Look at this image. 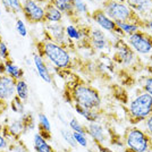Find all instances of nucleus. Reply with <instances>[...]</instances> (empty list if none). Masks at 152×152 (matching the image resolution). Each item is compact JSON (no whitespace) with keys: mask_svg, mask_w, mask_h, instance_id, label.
Instances as JSON below:
<instances>
[{"mask_svg":"<svg viewBox=\"0 0 152 152\" xmlns=\"http://www.w3.org/2000/svg\"><path fill=\"white\" fill-rule=\"evenodd\" d=\"M74 133V137L77 143V145L82 146V148H88L89 145V136L88 134L77 133V132H73Z\"/></svg>","mask_w":152,"mask_h":152,"instance_id":"obj_31","label":"nucleus"},{"mask_svg":"<svg viewBox=\"0 0 152 152\" xmlns=\"http://www.w3.org/2000/svg\"><path fill=\"white\" fill-rule=\"evenodd\" d=\"M4 40H2V37H1V33H0V45H1V42H2Z\"/></svg>","mask_w":152,"mask_h":152,"instance_id":"obj_41","label":"nucleus"},{"mask_svg":"<svg viewBox=\"0 0 152 152\" xmlns=\"http://www.w3.org/2000/svg\"><path fill=\"white\" fill-rule=\"evenodd\" d=\"M64 17L65 16L63 15V13L53 6L50 1H48L45 5V23H63Z\"/></svg>","mask_w":152,"mask_h":152,"instance_id":"obj_18","label":"nucleus"},{"mask_svg":"<svg viewBox=\"0 0 152 152\" xmlns=\"http://www.w3.org/2000/svg\"><path fill=\"white\" fill-rule=\"evenodd\" d=\"M33 148L35 152H55L52 145L48 142V140L43 137L39 132L34 134L33 136Z\"/></svg>","mask_w":152,"mask_h":152,"instance_id":"obj_21","label":"nucleus"},{"mask_svg":"<svg viewBox=\"0 0 152 152\" xmlns=\"http://www.w3.org/2000/svg\"><path fill=\"white\" fill-rule=\"evenodd\" d=\"M25 131H26L25 124H24V121H23L22 118L13 121L10 124H8V125L5 127V129H4V132L6 133V135L12 140V141H13V140L14 141L19 140L20 135L24 133Z\"/></svg>","mask_w":152,"mask_h":152,"instance_id":"obj_17","label":"nucleus"},{"mask_svg":"<svg viewBox=\"0 0 152 152\" xmlns=\"http://www.w3.org/2000/svg\"><path fill=\"white\" fill-rule=\"evenodd\" d=\"M5 64V74L8 75L9 77H12L15 81H19L23 80L24 77V69L18 66L17 64H15L12 59H8L6 61H4Z\"/></svg>","mask_w":152,"mask_h":152,"instance_id":"obj_19","label":"nucleus"},{"mask_svg":"<svg viewBox=\"0 0 152 152\" xmlns=\"http://www.w3.org/2000/svg\"><path fill=\"white\" fill-rule=\"evenodd\" d=\"M117 25H118V27L124 32V34L127 35V37L135 33V32H137L139 30H141L139 26L131 24V23H117Z\"/></svg>","mask_w":152,"mask_h":152,"instance_id":"obj_29","label":"nucleus"},{"mask_svg":"<svg viewBox=\"0 0 152 152\" xmlns=\"http://www.w3.org/2000/svg\"><path fill=\"white\" fill-rule=\"evenodd\" d=\"M125 145L134 152H151L152 137L150 134L139 127L133 126L125 133Z\"/></svg>","mask_w":152,"mask_h":152,"instance_id":"obj_5","label":"nucleus"},{"mask_svg":"<svg viewBox=\"0 0 152 152\" xmlns=\"http://www.w3.org/2000/svg\"><path fill=\"white\" fill-rule=\"evenodd\" d=\"M10 59V53H9V48L5 41L1 42L0 45V61H6Z\"/></svg>","mask_w":152,"mask_h":152,"instance_id":"obj_33","label":"nucleus"},{"mask_svg":"<svg viewBox=\"0 0 152 152\" xmlns=\"http://www.w3.org/2000/svg\"><path fill=\"white\" fill-rule=\"evenodd\" d=\"M143 89H144V92H148L149 94L152 95V77L146 78L144 84H143Z\"/></svg>","mask_w":152,"mask_h":152,"instance_id":"obj_34","label":"nucleus"},{"mask_svg":"<svg viewBox=\"0 0 152 152\" xmlns=\"http://www.w3.org/2000/svg\"><path fill=\"white\" fill-rule=\"evenodd\" d=\"M123 152H134V151H132L131 149H128V148H125L124 150H123Z\"/></svg>","mask_w":152,"mask_h":152,"instance_id":"obj_38","label":"nucleus"},{"mask_svg":"<svg viewBox=\"0 0 152 152\" xmlns=\"http://www.w3.org/2000/svg\"><path fill=\"white\" fill-rule=\"evenodd\" d=\"M86 133L88 136L94 142V144H103L108 140L107 131L100 121L89 123L86 125Z\"/></svg>","mask_w":152,"mask_h":152,"instance_id":"obj_14","label":"nucleus"},{"mask_svg":"<svg viewBox=\"0 0 152 152\" xmlns=\"http://www.w3.org/2000/svg\"><path fill=\"white\" fill-rule=\"evenodd\" d=\"M68 93L69 101L73 104H78L88 109L100 110L102 104L101 95L99 91L85 82H74L68 90L66 91Z\"/></svg>","mask_w":152,"mask_h":152,"instance_id":"obj_2","label":"nucleus"},{"mask_svg":"<svg viewBox=\"0 0 152 152\" xmlns=\"http://www.w3.org/2000/svg\"><path fill=\"white\" fill-rule=\"evenodd\" d=\"M73 2H74V8H75V13L77 16L84 15V16L90 17L89 7H88V4L85 2V0H73Z\"/></svg>","mask_w":152,"mask_h":152,"instance_id":"obj_25","label":"nucleus"},{"mask_svg":"<svg viewBox=\"0 0 152 152\" xmlns=\"http://www.w3.org/2000/svg\"><path fill=\"white\" fill-rule=\"evenodd\" d=\"M148 30H150L152 32V19L148 20Z\"/></svg>","mask_w":152,"mask_h":152,"instance_id":"obj_36","label":"nucleus"},{"mask_svg":"<svg viewBox=\"0 0 152 152\" xmlns=\"http://www.w3.org/2000/svg\"><path fill=\"white\" fill-rule=\"evenodd\" d=\"M101 8L116 23H131L139 26L141 30H148V20L141 17L125 2L103 0Z\"/></svg>","mask_w":152,"mask_h":152,"instance_id":"obj_3","label":"nucleus"},{"mask_svg":"<svg viewBox=\"0 0 152 152\" xmlns=\"http://www.w3.org/2000/svg\"><path fill=\"white\" fill-rule=\"evenodd\" d=\"M16 96V81L8 75H0V101L9 102Z\"/></svg>","mask_w":152,"mask_h":152,"instance_id":"obj_11","label":"nucleus"},{"mask_svg":"<svg viewBox=\"0 0 152 152\" xmlns=\"http://www.w3.org/2000/svg\"><path fill=\"white\" fill-rule=\"evenodd\" d=\"M68 126L73 132H77V133H82V134H88L86 133V126L81 124V121H78L77 118L73 117L68 123Z\"/></svg>","mask_w":152,"mask_h":152,"instance_id":"obj_28","label":"nucleus"},{"mask_svg":"<svg viewBox=\"0 0 152 152\" xmlns=\"http://www.w3.org/2000/svg\"><path fill=\"white\" fill-rule=\"evenodd\" d=\"M115 59L121 65L129 66L135 61L136 56L135 51L132 49V47L128 45L123 38H119L115 42Z\"/></svg>","mask_w":152,"mask_h":152,"instance_id":"obj_10","label":"nucleus"},{"mask_svg":"<svg viewBox=\"0 0 152 152\" xmlns=\"http://www.w3.org/2000/svg\"><path fill=\"white\" fill-rule=\"evenodd\" d=\"M125 4L145 20L152 19V0H125Z\"/></svg>","mask_w":152,"mask_h":152,"instance_id":"obj_13","label":"nucleus"},{"mask_svg":"<svg viewBox=\"0 0 152 152\" xmlns=\"http://www.w3.org/2000/svg\"><path fill=\"white\" fill-rule=\"evenodd\" d=\"M33 64H34V67H35L39 77L45 83H52V75L43 57L37 52L33 53Z\"/></svg>","mask_w":152,"mask_h":152,"instance_id":"obj_15","label":"nucleus"},{"mask_svg":"<svg viewBox=\"0 0 152 152\" xmlns=\"http://www.w3.org/2000/svg\"><path fill=\"white\" fill-rule=\"evenodd\" d=\"M9 106H10V109L13 110L14 113L19 114V115L25 114V113H24V111H25L24 101H22V100H20L19 98H17V96H15L14 99H12V100L9 101Z\"/></svg>","mask_w":152,"mask_h":152,"instance_id":"obj_27","label":"nucleus"},{"mask_svg":"<svg viewBox=\"0 0 152 152\" xmlns=\"http://www.w3.org/2000/svg\"><path fill=\"white\" fill-rule=\"evenodd\" d=\"M16 96L19 98L22 101L25 102L28 96H30V89H28V84L25 80H19L16 81Z\"/></svg>","mask_w":152,"mask_h":152,"instance_id":"obj_23","label":"nucleus"},{"mask_svg":"<svg viewBox=\"0 0 152 152\" xmlns=\"http://www.w3.org/2000/svg\"><path fill=\"white\" fill-rule=\"evenodd\" d=\"M15 28L18 33L19 37L22 38H26L27 34H28V31H27V27H26L25 22L22 18H17L16 19V23H15Z\"/></svg>","mask_w":152,"mask_h":152,"instance_id":"obj_30","label":"nucleus"},{"mask_svg":"<svg viewBox=\"0 0 152 152\" xmlns=\"http://www.w3.org/2000/svg\"><path fill=\"white\" fill-rule=\"evenodd\" d=\"M110 1H119V2H125V0H110Z\"/></svg>","mask_w":152,"mask_h":152,"instance_id":"obj_40","label":"nucleus"},{"mask_svg":"<svg viewBox=\"0 0 152 152\" xmlns=\"http://www.w3.org/2000/svg\"><path fill=\"white\" fill-rule=\"evenodd\" d=\"M37 53L42 56L45 61L55 67L58 72H66L72 68V56L68 48L45 38L37 43Z\"/></svg>","mask_w":152,"mask_h":152,"instance_id":"obj_1","label":"nucleus"},{"mask_svg":"<svg viewBox=\"0 0 152 152\" xmlns=\"http://www.w3.org/2000/svg\"><path fill=\"white\" fill-rule=\"evenodd\" d=\"M60 135H61V137H63L64 141H65L72 149H76V148H77V143H76L75 137H74L73 131H68V129L63 128V129H60Z\"/></svg>","mask_w":152,"mask_h":152,"instance_id":"obj_26","label":"nucleus"},{"mask_svg":"<svg viewBox=\"0 0 152 152\" xmlns=\"http://www.w3.org/2000/svg\"><path fill=\"white\" fill-rule=\"evenodd\" d=\"M128 45L140 55H148L152 52V35L146 30H139L128 35Z\"/></svg>","mask_w":152,"mask_h":152,"instance_id":"obj_7","label":"nucleus"},{"mask_svg":"<svg viewBox=\"0 0 152 152\" xmlns=\"http://www.w3.org/2000/svg\"><path fill=\"white\" fill-rule=\"evenodd\" d=\"M22 14L30 24H45V6L37 0H22Z\"/></svg>","mask_w":152,"mask_h":152,"instance_id":"obj_6","label":"nucleus"},{"mask_svg":"<svg viewBox=\"0 0 152 152\" xmlns=\"http://www.w3.org/2000/svg\"><path fill=\"white\" fill-rule=\"evenodd\" d=\"M37 1H39V2H41V4H43V2H45V4H47V2L49 1V0H37Z\"/></svg>","mask_w":152,"mask_h":152,"instance_id":"obj_39","label":"nucleus"},{"mask_svg":"<svg viewBox=\"0 0 152 152\" xmlns=\"http://www.w3.org/2000/svg\"><path fill=\"white\" fill-rule=\"evenodd\" d=\"M38 128L39 133L47 140L50 139L51 136V124L49 117L45 113H40L38 115Z\"/></svg>","mask_w":152,"mask_h":152,"instance_id":"obj_22","label":"nucleus"},{"mask_svg":"<svg viewBox=\"0 0 152 152\" xmlns=\"http://www.w3.org/2000/svg\"><path fill=\"white\" fill-rule=\"evenodd\" d=\"M2 9H4V7H2V0H0V16L2 14Z\"/></svg>","mask_w":152,"mask_h":152,"instance_id":"obj_37","label":"nucleus"},{"mask_svg":"<svg viewBox=\"0 0 152 152\" xmlns=\"http://www.w3.org/2000/svg\"><path fill=\"white\" fill-rule=\"evenodd\" d=\"M45 34L47 39L66 48L73 43L66 35V26H64L63 23H45Z\"/></svg>","mask_w":152,"mask_h":152,"instance_id":"obj_9","label":"nucleus"},{"mask_svg":"<svg viewBox=\"0 0 152 152\" xmlns=\"http://www.w3.org/2000/svg\"><path fill=\"white\" fill-rule=\"evenodd\" d=\"M74 109L80 116H82L83 118L89 123H94V121H100V113L99 110H93V109H88L78 104H74Z\"/></svg>","mask_w":152,"mask_h":152,"instance_id":"obj_20","label":"nucleus"},{"mask_svg":"<svg viewBox=\"0 0 152 152\" xmlns=\"http://www.w3.org/2000/svg\"><path fill=\"white\" fill-rule=\"evenodd\" d=\"M88 43L95 50H103L107 49L109 45V40L104 32L99 27H91L89 32Z\"/></svg>","mask_w":152,"mask_h":152,"instance_id":"obj_12","label":"nucleus"},{"mask_svg":"<svg viewBox=\"0 0 152 152\" xmlns=\"http://www.w3.org/2000/svg\"><path fill=\"white\" fill-rule=\"evenodd\" d=\"M12 143V140L9 139L6 135V133L2 131H0V152L5 151V150H8V148Z\"/></svg>","mask_w":152,"mask_h":152,"instance_id":"obj_32","label":"nucleus"},{"mask_svg":"<svg viewBox=\"0 0 152 152\" xmlns=\"http://www.w3.org/2000/svg\"><path fill=\"white\" fill-rule=\"evenodd\" d=\"M88 1H92V0H88Z\"/></svg>","mask_w":152,"mask_h":152,"instance_id":"obj_43","label":"nucleus"},{"mask_svg":"<svg viewBox=\"0 0 152 152\" xmlns=\"http://www.w3.org/2000/svg\"><path fill=\"white\" fill-rule=\"evenodd\" d=\"M55 152H58V151H55Z\"/></svg>","mask_w":152,"mask_h":152,"instance_id":"obj_44","label":"nucleus"},{"mask_svg":"<svg viewBox=\"0 0 152 152\" xmlns=\"http://www.w3.org/2000/svg\"><path fill=\"white\" fill-rule=\"evenodd\" d=\"M49 1L63 13L65 17L72 19L73 23H76V19H77L78 16L75 13L73 0H49Z\"/></svg>","mask_w":152,"mask_h":152,"instance_id":"obj_16","label":"nucleus"},{"mask_svg":"<svg viewBox=\"0 0 152 152\" xmlns=\"http://www.w3.org/2000/svg\"><path fill=\"white\" fill-rule=\"evenodd\" d=\"M152 115V95L148 92H143L135 96L129 103L128 116L131 124L136 125L141 121H144Z\"/></svg>","mask_w":152,"mask_h":152,"instance_id":"obj_4","label":"nucleus"},{"mask_svg":"<svg viewBox=\"0 0 152 152\" xmlns=\"http://www.w3.org/2000/svg\"><path fill=\"white\" fill-rule=\"evenodd\" d=\"M2 7L7 13L17 15L22 13V0H2Z\"/></svg>","mask_w":152,"mask_h":152,"instance_id":"obj_24","label":"nucleus"},{"mask_svg":"<svg viewBox=\"0 0 152 152\" xmlns=\"http://www.w3.org/2000/svg\"><path fill=\"white\" fill-rule=\"evenodd\" d=\"M90 18L92 19L96 25H99V27L102 30L110 32V33H114V34L121 37V38L125 37L124 32L118 27L117 23L110 18L107 14L103 12L102 8H96L92 13H90Z\"/></svg>","mask_w":152,"mask_h":152,"instance_id":"obj_8","label":"nucleus"},{"mask_svg":"<svg viewBox=\"0 0 152 152\" xmlns=\"http://www.w3.org/2000/svg\"><path fill=\"white\" fill-rule=\"evenodd\" d=\"M144 124H145V129H146L145 132L152 136V115H150L145 121H144Z\"/></svg>","mask_w":152,"mask_h":152,"instance_id":"obj_35","label":"nucleus"},{"mask_svg":"<svg viewBox=\"0 0 152 152\" xmlns=\"http://www.w3.org/2000/svg\"><path fill=\"white\" fill-rule=\"evenodd\" d=\"M1 152H10L9 150H5V151H1Z\"/></svg>","mask_w":152,"mask_h":152,"instance_id":"obj_42","label":"nucleus"}]
</instances>
